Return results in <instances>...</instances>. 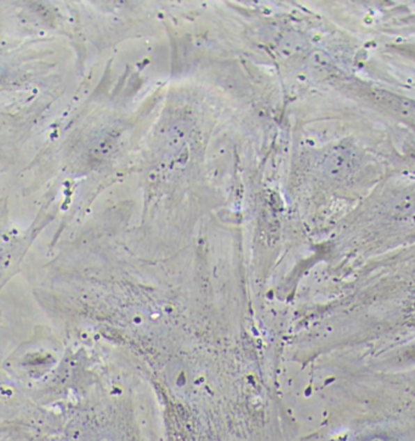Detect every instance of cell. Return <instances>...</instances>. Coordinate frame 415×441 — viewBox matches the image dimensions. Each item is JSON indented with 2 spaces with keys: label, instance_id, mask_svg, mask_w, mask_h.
Masks as SVG:
<instances>
[{
  "label": "cell",
  "instance_id": "obj_2",
  "mask_svg": "<svg viewBox=\"0 0 415 441\" xmlns=\"http://www.w3.org/2000/svg\"><path fill=\"white\" fill-rule=\"evenodd\" d=\"M367 441H386L385 439H382V438H373V439H370V440Z\"/></svg>",
  "mask_w": 415,
  "mask_h": 441
},
{
  "label": "cell",
  "instance_id": "obj_1",
  "mask_svg": "<svg viewBox=\"0 0 415 441\" xmlns=\"http://www.w3.org/2000/svg\"><path fill=\"white\" fill-rule=\"evenodd\" d=\"M408 355H409V357H411L412 359H415V347L413 348V349H411V351H409V353H408Z\"/></svg>",
  "mask_w": 415,
  "mask_h": 441
}]
</instances>
